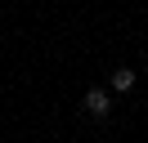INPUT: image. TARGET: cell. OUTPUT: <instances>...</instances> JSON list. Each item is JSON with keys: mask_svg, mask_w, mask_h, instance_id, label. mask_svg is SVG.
<instances>
[{"mask_svg": "<svg viewBox=\"0 0 148 143\" xmlns=\"http://www.w3.org/2000/svg\"><path fill=\"white\" fill-rule=\"evenodd\" d=\"M85 116H94V121H108V112H112V98H108V89L103 85H94V89H85Z\"/></svg>", "mask_w": 148, "mask_h": 143, "instance_id": "obj_1", "label": "cell"}, {"mask_svg": "<svg viewBox=\"0 0 148 143\" xmlns=\"http://www.w3.org/2000/svg\"><path fill=\"white\" fill-rule=\"evenodd\" d=\"M108 80H112V89H117V94H126V89H135V67H117Z\"/></svg>", "mask_w": 148, "mask_h": 143, "instance_id": "obj_2", "label": "cell"}]
</instances>
